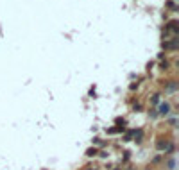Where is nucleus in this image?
Returning a JSON list of instances; mask_svg holds the SVG:
<instances>
[{
	"mask_svg": "<svg viewBox=\"0 0 179 170\" xmlns=\"http://www.w3.org/2000/svg\"><path fill=\"white\" fill-rule=\"evenodd\" d=\"M169 111H170V106H169V104H161V106H160V113H161V115H167Z\"/></svg>",
	"mask_w": 179,
	"mask_h": 170,
	"instance_id": "nucleus-1",
	"label": "nucleus"
},
{
	"mask_svg": "<svg viewBox=\"0 0 179 170\" xmlns=\"http://www.w3.org/2000/svg\"><path fill=\"white\" fill-rule=\"evenodd\" d=\"M86 154H88V156H95V154H97V151H95V149H90Z\"/></svg>",
	"mask_w": 179,
	"mask_h": 170,
	"instance_id": "nucleus-2",
	"label": "nucleus"
}]
</instances>
